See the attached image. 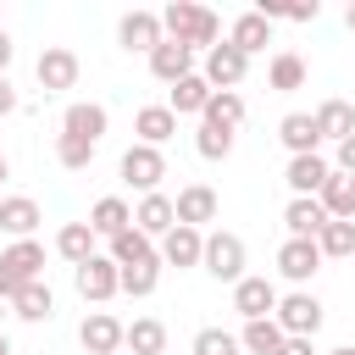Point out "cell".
I'll return each instance as SVG.
<instances>
[{
  "label": "cell",
  "mask_w": 355,
  "mask_h": 355,
  "mask_svg": "<svg viewBox=\"0 0 355 355\" xmlns=\"http://www.w3.org/2000/svg\"><path fill=\"white\" fill-rule=\"evenodd\" d=\"M283 222H288V239H316L333 216L322 211V200L311 194V200H288V211H283Z\"/></svg>",
  "instance_id": "cell-18"
},
{
  "label": "cell",
  "mask_w": 355,
  "mask_h": 355,
  "mask_svg": "<svg viewBox=\"0 0 355 355\" xmlns=\"http://www.w3.org/2000/svg\"><path fill=\"white\" fill-rule=\"evenodd\" d=\"M11 105H17V89H11V83H6V72H0V116H6Z\"/></svg>",
  "instance_id": "cell-43"
},
{
  "label": "cell",
  "mask_w": 355,
  "mask_h": 355,
  "mask_svg": "<svg viewBox=\"0 0 355 355\" xmlns=\"http://www.w3.org/2000/svg\"><path fill=\"white\" fill-rule=\"evenodd\" d=\"M344 22H349V28H355V0H349V6H344Z\"/></svg>",
  "instance_id": "cell-45"
},
{
  "label": "cell",
  "mask_w": 355,
  "mask_h": 355,
  "mask_svg": "<svg viewBox=\"0 0 355 355\" xmlns=\"http://www.w3.org/2000/svg\"><path fill=\"white\" fill-rule=\"evenodd\" d=\"M55 255L72 261V272H78L83 261H94V227H89V222H67V227L55 233Z\"/></svg>",
  "instance_id": "cell-24"
},
{
  "label": "cell",
  "mask_w": 355,
  "mask_h": 355,
  "mask_svg": "<svg viewBox=\"0 0 355 355\" xmlns=\"http://www.w3.org/2000/svg\"><path fill=\"white\" fill-rule=\"evenodd\" d=\"M11 305H17V316H22V322H44L55 300H50V288H44V283H28V288H22Z\"/></svg>",
  "instance_id": "cell-34"
},
{
  "label": "cell",
  "mask_w": 355,
  "mask_h": 355,
  "mask_svg": "<svg viewBox=\"0 0 355 355\" xmlns=\"http://www.w3.org/2000/svg\"><path fill=\"white\" fill-rule=\"evenodd\" d=\"M72 283H78V294L83 300H111L116 288H122V272H116V261H83L78 272H72Z\"/></svg>",
  "instance_id": "cell-10"
},
{
  "label": "cell",
  "mask_w": 355,
  "mask_h": 355,
  "mask_svg": "<svg viewBox=\"0 0 355 355\" xmlns=\"http://www.w3.org/2000/svg\"><path fill=\"white\" fill-rule=\"evenodd\" d=\"M316 200H322V211H327L333 222H355V178H349V172H333Z\"/></svg>",
  "instance_id": "cell-19"
},
{
  "label": "cell",
  "mask_w": 355,
  "mask_h": 355,
  "mask_svg": "<svg viewBox=\"0 0 355 355\" xmlns=\"http://www.w3.org/2000/svg\"><path fill=\"white\" fill-rule=\"evenodd\" d=\"M311 116H316V133H322V139H338V144H344V139L355 133V105H349V100H322Z\"/></svg>",
  "instance_id": "cell-20"
},
{
  "label": "cell",
  "mask_w": 355,
  "mask_h": 355,
  "mask_svg": "<svg viewBox=\"0 0 355 355\" xmlns=\"http://www.w3.org/2000/svg\"><path fill=\"white\" fill-rule=\"evenodd\" d=\"M227 44H233V50H244V55H255V50H266V44H272V22H266L261 11H244V17L233 22Z\"/></svg>",
  "instance_id": "cell-26"
},
{
  "label": "cell",
  "mask_w": 355,
  "mask_h": 355,
  "mask_svg": "<svg viewBox=\"0 0 355 355\" xmlns=\"http://www.w3.org/2000/svg\"><path fill=\"white\" fill-rule=\"evenodd\" d=\"M78 83V55L67 50V44H50L44 55H39V89L44 94H61V89H72Z\"/></svg>",
  "instance_id": "cell-9"
},
{
  "label": "cell",
  "mask_w": 355,
  "mask_h": 355,
  "mask_svg": "<svg viewBox=\"0 0 355 355\" xmlns=\"http://www.w3.org/2000/svg\"><path fill=\"white\" fill-rule=\"evenodd\" d=\"M0 178H6V155H0Z\"/></svg>",
  "instance_id": "cell-47"
},
{
  "label": "cell",
  "mask_w": 355,
  "mask_h": 355,
  "mask_svg": "<svg viewBox=\"0 0 355 355\" xmlns=\"http://www.w3.org/2000/svg\"><path fill=\"white\" fill-rule=\"evenodd\" d=\"M44 216H39V205L28 200V194H11V200H0V227L11 233V239H33V227H39Z\"/></svg>",
  "instance_id": "cell-22"
},
{
  "label": "cell",
  "mask_w": 355,
  "mask_h": 355,
  "mask_svg": "<svg viewBox=\"0 0 355 355\" xmlns=\"http://www.w3.org/2000/svg\"><path fill=\"white\" fill-rule=\"evenodd\" d=\"M39 266H44V244L33 239H17L11 250H0V300H17L28 283H39Z\"/></svg>",
  "instance_id": "cell-2"
},
{
  "label": "cell",
  "mask_w": 355,
  "mask_h": 355,
  "mask_svg": "<svg viewBox=\"0 0 355 355\" xmlns=\"http://www.w3.org/2000/svg\"><path fill=\"white\" fill-rule=\"evenodd\" d=\"M166 178V155L155 150V144H133L128 155H122V183L128 189H144V194H155V183Z\"/></svg>",
  "instance_id": "cell-4"
},
{
  "label": "cell",
  "mask_w": 355,
  "mask_h": 355,
  "mask_svg": "<svg viewBox=\"0 0 355 355\" xmlns=\"http://www.w3.org/2000/svg\"><path fill=\"white\" fill-rule=\"evenodd\" d=\"M277 266H283V277L305 283V277L322 266V250H316V239H283V250H277Z\"/></svg>",
  "instance_id": "cell-17"
},
{
  "label": "cell",
  "mask_w": 355,
  "mask_h": 355,
  "mask_svg": "<svg viewBox=\"0 0 355 355\" xmlns=\"http://www.w3.org/2000/svg\"><path fill=\"white\" fill-rule=\"evenodd\" d=\"M150 255H155V250H150V239H144L139 227H128V233L111 239V261H116V266H133V261H150Z\"/></svg>",
  "instance_id": "cell-33"
},
{
  "label": "cell",
  "mask_w": 355,
  "mask_h": 355,
  "mask_svg": "<svg viewBox=\"0 0 355 355\" xmlns=\"http://www.w3.org/2000/svg\"><path fill=\"white\" fill-rule=\"evenodd\" d=\"M277 327H283L288 338H311V333L322 327V305H316L311 294H288V300H277Z\"/></svg>",
  "instance_id": "cell-8"
},
{
  "label": "cell",
  "mask_w": 355,
  "mask_h": 355,
  "mask_svg": "<svg viewBox=\"0 0 355 355\" xmlns=\"http://www.w3.org/2000/svg\"><path fill=\"white\" fill-rule=\"evenodd\" d=\"M194 144H200V155H205V161H222V155L233 150V133H222V128H205V122H200V139H194Z\"/></svg>",
  "instance_id": "cell-40"
},
{
  "label": "cell",
  "mask_w": 355,
  "mask_h": 355,
  "mask_svg": "<svg viewBox=\"0 0 355 355\" xmlns=\"http://www.w3.org/2000/svg\"><path fill=\"white\" fill-rule=\"evenodd\" d=\"M133 227H139L144 239H150V233H161V239H166V233L178 227V205H172L166 194H144V200H139V211H133Z\"/></svg>",
  "instance_id": "cell-16"
},
{
  "label": "cell",
  "mask_w": 355,
  "mask_h": 355,
  "mask_svg": "<svg viewBox=\"0 0 355 355\" xmlns=\"http://www.w3.org/2000/svg\"><path fill=\"white\" fill-rule=\"evenodd\" d=\"M161 33L166 39H178V44H189V50H200V44H216V11H205V6H189V0H172L166 11H161Z\"/></svg>",
  "instance_id": "cell-1"
},
{
  "label": "cell",
  "mask_w": 355,
  "mask_h": 355,
  "mask_svg": "<svg viewBox=\"0 0 355 355\" xmlns=\"http://www.w3.org/2000/svg\"><path fill=\"white\" fill-rule=\"evenodd\" d=\"M239 122H244V94H239V89H216V94H211V105H205V128L233 133Z\"/></svg>",
  "instance_id": "cell-27"
},
{
  "label": "cell",
  "mask_w": 355,
  "mask_h": 355,
  "mask_svg": "<svg viewBox=\"0 0 355 355\" xmlns=\"http://www.w3.org/2000/svg\"><path fill=\"white\" fill-rule=\"evenodd\" d=\"M194 355H239V338L222 327H200L194 333Z\"/></svg>",
  "instance_id": "cell-38"
},
{
  "label": "cell",
  "mask_w": 355,
  "mask_h": 355,
  "mask_svg": "<svg viewBox=\"0 0 355 355\" xmlns=\"http://www.w3.org/2000/svg\"><path fill=\"white\" fill-rule=\"evenodd\" d=\"M128 349H133V355H161V349H166V327H161L155 316L133 322V327H128Z\"/></svg>",
  "instance_id": "cell-32"
},
{
  "label": "cell",
  "mask_w": 355,
  "mask_h": 355,
  "mask_svg": "<svg viewBox=\"0 0 355 355\" xmlns=\"http://www.w3.org/2000/svg\"><path fill=\"white\" fill-rule=\"evenodd\" d=\"M116 33H122V50H144V55H150V50H155V44L166 39V33H161V17H155V11H128Z\"/></svg>",
  "instance_id": "cell-12"
},
{
  "label": "cell",
  "mask_w": 355,
  "mask_h": 355,
  "mask_svg": "<svg viewBox=\"0 0 355 355\" xmlns=\"http://www.w3.org/2000/svg\"><path fill=\"white\" fill-rule=\"evenodd\" d=\"M0 355H11V344H6V333H0Z\"/></svg>",
  "instance_id": "cell-46"
},
{
  "label": "cell",
  "mask_w": 355,
  "mask_h": 355,
  "mask_svg": "<svg viewBox=\"0 0 355 355\" xmlns=\"http://www.w3.org/2000/svg\"><path fill=\"white\" fill-rule=\"evenodd\" d=\"M211 94H216V89H211L200 72H189V78H178V83H172V100H166V105H172V116H205Z\"/></svg>",
  "instance_id": "cell-13"
},
{
  "label": "cell",
  "mask_w": 355,
  "mask_h": 355,
  "mask_svg": "<svg viewBox=\"0 0 355 355\" xmlns=\"http://www.w3.org/2000/svg\"><path fill=\"white\" fill-rule=\"evenodd\" d=\"M78 338H83V349H89V355H116V349L128 344V327H122L111 311H94V316H83Z\"/></svg>",
  "instance_id": "cell-7"
},
{
  "label": "cell",
  "mask_w": 355,
  "mask_h": 355,
  "mask_svg": "<svg viewBox=\"0 0 355 355\" xmlns=\"http://www.w3.org/2000/svg\"><path fill=\"white\" fill-rule=\"evenodd\" d=\"M233 311H239L244 322H266V316L277 311V288H272L266 277H239V283H233Z\"/></svg>",
  "instance_id": "cell-6"
},
{
  "label": "cell",
  "mask_w": 355,
  "mask_h": 355,
  "mask_svg": "<svg viewBox=\"0 0 355 355\" xmlns=\"http://www.w3.org/2000/svg\"><path fill=\"white\" fill-rule=\"evenodd\" d=\"M172 205H178V222H183V227L216 222V189H211V183H189V189L172 200Z\"/></svg>",
  "instance_id": "cell-15"
},
{
  "label": "cell",
  "mask_w": 355,
  "mask_h": 355,
  "mask_svg": "<svg viewBox=\"0 0 355 355\" xmlns=\"http://www.w3.org/2000/svg\"><path fill=\"white\" fill-rule=\"evenodd\" d=\"M6 61H11V39L0 33V72H6Z\"/></svg>",
  "instance_id": "cell-44"
},
{
  "label": "cell",
  "mask_w": 355,
  "mask_h": 355,
  "mask_svg": "<svg viewBox=\"0 0 355 355\" xmlns=\"http://www.w3.org/2000/svg\"><path fill=\"white\" fill-rule=\"evenodd\" d=\"M244 67H250V55L233 50L227 39L205 50V83H211V89H239V83H244Z\"/></svg>",
  "instance_id": "cell-5"
},
{
  "label": "cell",
  "mask_w": 355,
  "mask_h": 355,
  "mask_svg": "<svg viewBox=\"0 0 355 355\" xmlns=\"http://www.w3.org/2000/svg\"><path fill=\"white\" fill-rule=\"evenodd\" d=\"M55 161L78 172V166H89V161H94V144H89V139H72V133H61V139H55Z\"/></svg>",
  "instance_id": "cell-36"
},
{
  "label": "cell",
  "mask_w": 355,
  "mask_h": 355,
  "mask_svg": "<svg viewBox=\"0 0 355 355\" xmlns=\"http://www.w3.org/2000/svg\"><path fill=\"white\" fill-rule=\"evenodd\" d=\"M277 133H283V144H288L294 155H316V144H322V133H316V116H305V111H288Z\"/></svg>",
  "instance_id": "cell-28"
},
{
  "label": "cell",
  "mask_w": 355,
  "mask_h": 355,
  "mask_svg": "<svg viewBox=\"0 0 355 355\" xmlns=\"http://www.w3.org/2000/svg\"><path fill=\"white\" fill-rule=\"evenodd\" d=\"M266 78H272V89H283V94H294V89H305V61H300L294 50H283V55H272V67H266Z\"/></svg>",
  "instance_id": "cell-30"
},
{
  "label": "cell",
  "mask_w": 355,
  "mask_h": 355,
  "mask_svg": "<svg viewBox=\"0 0 355 355\" xmlns=\"http://www.w3.org/2000/svg\"><path fill=\"white\" fill-rule=\"evenodd\" d=\"M333 355H355V349H333Z\"/></svg>",
  "instance_id": "cell-48"
},
{
  "label": "cell",
  "mask_w": 355,
  "mask_h": 355,
  "mask_svg": "<svg viewBox=\"0 0 355 355\" xmlns=\"http://www.w3.org/2000/svg\"><path fill=\"white\" fill-rule=\"evenodd\" d=\"M333 178V166L322 161V155H294L288 161V189H294V200H311V194H322V183Z\"/></svg>",
  "instance_id": "cell-14"
},
{
  "label": "cell",
  "mask_w": 355,
  "mask_h": 355,
  "mask_svg": "<svg viewBox=\"0 0 355 355\" xmlns=\"http://www.w3.org/2000/svg\"><path fill=\"white\" fill-rule=\"evenodd\" d=\"M89 227H94V233H105V239L128 233V227H133V211H128V200H122V194H105V200H94V211H89Z\"/></svg>",
  "instance_id": "cell-23"
},
{
  "label": "cell",
  "mask_w": 355,
  "mask_h": 355,
  "mask_svg": "<svg viewBox=\"0 0 355 355\" xmlns=\"http://www.w3.org/2000/svg\"><path fill=\"white\" fill-rule=\"evenodd\" d=\"M150 72H155L161 83H178V78H189V72H194V50H189V44H178V39H161V44L150 50Z\"/></svg>",
  "instance_id": "cell-11"
},
{
  "label": "cell",
  "mask_w": 355,
  "mask_h": 355,
  "mask_svg": "<svg viewBox=\"0 0 355 355\" xmlns=\"http://www.w3.org/2000/svg\"><path fill=\"white\" fill-rule=\"evenodd\" d=\"M283 338H288V333L277 327V316H266V322H250V327H244V349H250V355H277V349H283Z\"/></svg>",
  "instance_id": "cell-31"
},
{
  "label": "cell",
  "mask_w": 355,
  "mask_h": 355,
  "mask_svg": "<svg viewBox=\"0 0 355 355\" xmlns=\"http://www.w3.org/2000/svg\"><path fill=\"white\" fill-rule=\"evenodd\" d=\"M277 355H311V338H283V349Z\"/></svg>",
  "instance_id": "cell-42"
},
{
  "label": "cell",
  "mask_w": 355,
  "mask_h": 355,
  "mask_svg": "<svg viewBox=\"0 0 355 355\" xmlns=\"http://www.w3.org/2000/svg\"><path fill=\"white\" fill-rule=\"evenodd\" d=\"M133 128H139V144H155V150H161V144L178 133V116H172V105H139Z\"/></svg>",
  "instance_id": "cell-21"
},
{
  "label": "cell",
  "mask_w": 355,
  "mask_h": 355,
  "mask_svg": "<svg viewBox=\"0 0 355 355\" xmlns=\"http://www.w3.org/2000/svg\"><path fill=\"white\" fill-rule=\"evenodd\" d=\"M200 261H205V272H211V277L239 283V277H244V239H239V233H211Z\"/></svg>",
  "instance_id": "cell-3"
},
{
  "label": "cell",
  "mask_w": 355,
  "mask_h": 355,
  "mask_svg": "<svg viewBox=\"0 0 355 355\" xmlns=\"http://www.w3.org/2000/svg\"><path fill=\"white\" fill-rule=\"evenodd\" d=\"M61 128H67L72 139H89V144H100V133H105V111H100V105H67Z\"/></svg>",
  "instance_id": "cell-29"
},
{
  "label": "cell",
  "mask_w": 355,
  "mask_h": 355,
  "mask_svg": "<svg viewBox=\"0 0 355 355\" xmlns=\"http://www.w3.org/2000/svg\"><path fill=\"white\" fill-rule=\"evenodd\" d=\"M316 250L322 255H355V222H327L316 233Z\"/></svg>",
  "instance_id": "cell-35"
},
{
  "label": "cell",
  "mask_w": 355,
  "mask_h": 355,
  "mask_svg": "<svg viewBox=\"0 0 355 355\" xmlns=\"http://www.w3.org/2000/svg\"><path fill=\"white\" fill-rule=\"evenodd\" d=\"M116 272H122V294H150L155 288V255L133 261V266H116Z\"/></svg>",
  "instance_id": "cell-37"
},
{
  "label": "cell",
  "mask_w": 355,
  "mask_h": 355,
  "mask_svg": "<svg viewBox=\"0 0 355 355\" xmlns=\"http://www.w3.org/2000/svg\"><path fill=\"white\" fill-rule=\"evenodd\" d=\"M205 255V239H200V227H172L166 239H161V261H172V266H194Z\"/></svg>",
  "instance_id": "cell-25"
},
{
  "label": "cell",
  "mask_w": 355,
  "mask_h": 355,
  "mask_svg": "<svg viewBox=\"0 0 355 355\" xmlns=\"http://www.w3.org/2000/svg\"><path fill=\"white\" fill-rule=\"evenodd\" d=\"M338 172H349V178H355V133L338 144Z\"/></svg>",
  "instance_id": "cell-41"
},
{
  "label": "cell",
  "mask_w": 355,
  "mask_h": 355,
  "mask_svg": "<svg viewBox=\"0 0 355 355\" xmlns=\"http://www.w3.org/2000/svg\"><path fill=\"white\" fill-rule=\"evenodd\" d=\"M261 17L272 22V17H288V22H311L316 17V0L305 6V0H261Z\"/></svg>",
  "instance_id": "cell-39"
}]
</instances>
